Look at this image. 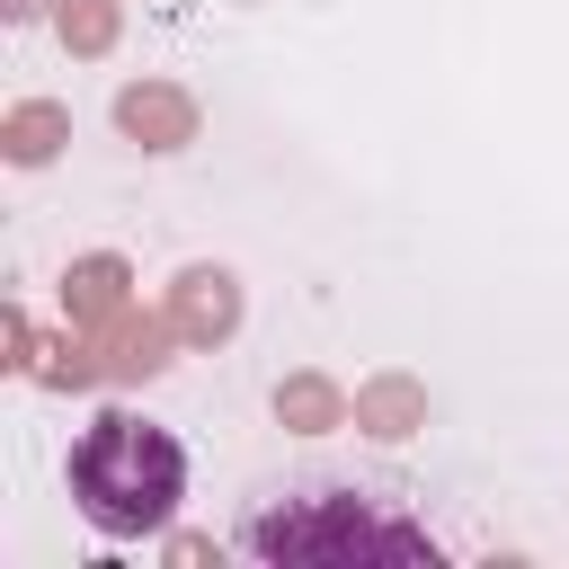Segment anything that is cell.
Segmentation results:
<instances>
[{"label": "cell", "mask_w": 569, "mask_h": 569, "mask_svg": "<svg viewBox=\"0 0 569 569\" xmlns=\"http://www.w3.org/2000/svg\"><path fill=\"white\" fill-rule=\"evenodd\" d=\"M178 498H187V445L169 427L133 418V409H107V418L80 427V445H71V507H80L89 533L142 542V533H160L178 516Z\"/></svg>", "instance_id": "obj_2"}, {"label": "cell", "mask_w": 569, "mask_h": 569, "mask_svg": "<svg viewBox=\"0 0 569 569\" xmlns=\"http://www.w3.org/2000/svg\"><path fill=\"white\" fill-rule=\"evenodd\" d=\"M240 560H276V569H436L445 533L427 516H409L391 489L365 480H293V489H258L240 516Z\"/></svg>", "instance_id": "obj_1"}]
</instances>
